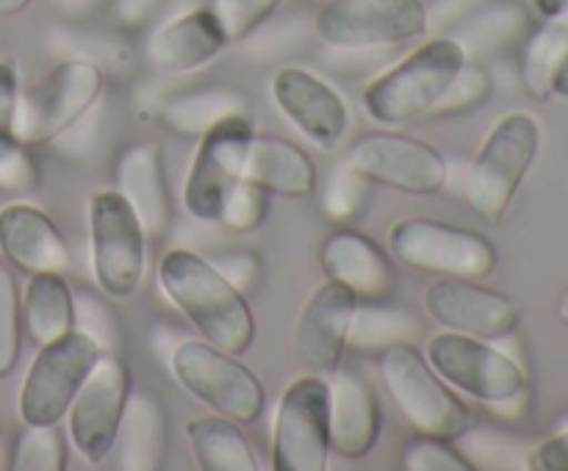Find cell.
Instances as JSON below:
<instances>
[{"instance_id":"obj_1","label":"cell","mask_w":568,"mask_h":471,"mask_svg":"<svg viewBox=\"0 0 568 471\" xmlns=\"http://www.w3.org/2000/svg\"><path fill=\"white\" fill-rule=\"evenodd\" d=\"M159 283L205 341L233 355H244L255 344L258 325L247 297L203 255L170 249L159 264Z\"/></svg>"},{"instance_id":"obj_2","label":"cell","mask_w":568,"mask_h":471,"mask_svg":"<svg viewBox=\"0 0 568 471\" xmlns=\"http://www.w3.org/2000/svg\"><path fill=\"white\" fill-rule=\"evenodd\" d=\"M464 66V44L447 37L430 39L364 89L366 114L381 125L427 120Z\"/></svg>"},{"instance_id":"obj_3","label":"cell","mask_w":568,"mask_h":471,"mask_svg":"<svg viewBox=\"0 0 568 471\" xmlns=\"http://www.w3.org/2000/svg\"><path fill=\"white\" fill-rule=\"evenodd\" d=\"M541 150V125L527 111L499 116L469 166L466 197L486 225H503Z\"/></svg>"},{"instance_id":"obj_4","label":"cell","mask_w":568,"mask_h":471,"mask_svg":"<svg viewBox=\"0 0 568 471\" xmlns=\"http://www.w3.org/2000/svg\"><path fill=\"white\" fill-rule=\"evenodd\" d=\"M377 371L392 393L403 419L419 436L455 438L466 436L471 413L464 399L438 377L430 360L408 341H392L377 355Z\"/></svg>"},{"instance_id":"obj_5","label":"cell","mask_w":568,"mask_h":471,"mask_svg":"<svg viewBox=\"0 0 568 471\" xmlns=\"http://www.w3.org/2000/svg\"><path fill=\"white\" fill-rule=\"evenodd\" d=\"M388 247L399 264L433 277L486 280L499 264V253L488 236L427 216L399 219L388 233Z\"/></svg>"},{"instance_id":"obj_6","label":"cell","mask_w":568,"mask_h":471,"mask_svg":"<svg viewBox=\"0 0 568 471\" xmlns=\"http://www.w3.org/2000/svg\"><path fill=\"white\" fill-rule=\"evenodd\" d=\"M89 255L100 291L131 299L148 272V231L120 192H94L89 199Z\"/></svg>"},{"instance_id":"obj_7","label":"cell","mask_w":568,"mask_h":471,"mask_svg":"<svg viewBox=\"0 0 568 471\" xmlns=\"http://www.w3.org/2000/svg\"><path fill=\"white\" fill-rule=\"evenodd\" d=\"M170 366L172 377L214 413L227 416L239 424H255L264 413V382L239 360V355L214 347L205 338H189L178 344Z\"/></svg>"},{"instance_id":"obj_8","label":"cell","mask_w":568,"mask_h":471,"mask_svg":"<svg viewBox=\"0 0 568 471\" xmlns=\"http://www.w3.org/2000/svg\"><path fill=\"white\" fill-rule=\"evenodd\" d=\"M103 92L105 75L94 61H61L20 98L14 133L28 147L55 142L98 105Z\"/></svg>"},{"instance_id":"obj_9","label":"cell","mask_w":568,"mask_h":471,"mask_svg":"<svg viewBox=\"0 0 568 471\" xmlns=\"http://www.w3.org/2000/svg\"><path fill=\"white\" fill-rule=\"evenodd\" d=\"M100 355L103 347L98 338L78 327L55 341L42 344L20 388L17 410L22 424H61Z\"/></svg>"},{"instance_id":"obj_10","label":"cell","mask_w":568,"mask_h":471,"mask_svg":"<svg viewBox=\"0 0 568 471\" xmlns=\"http://www.w3.org/2000/svg\"><path fill=\"white\" fill-rule=\"evenodd\" d=\"M347 164L372 186L408 197H436L449 181V164L442 150L408 133H364L349 144Z\"/></svg>"},{"instance_id":"obj_11","label":"cell","mask_w":568,"mask_h":471,"mask_svg":"<svg viewBox=\"0 0 568 471\" xmlns=\"http://www.w3.org/2000/svg\"><path fill=\"white\" fill-rule=\"evenodd\" d=\"M331 452V382L320 375H303L277 405L272 469L325 471Z\"/></svg>"},{"instance_id":"obj_12","label":"cell","mask_w":568,"mask_h":471,"mask_svg":"<svg viewBox=\"0 0 568 471\" xmlns=\"http://www.w3.org/2000/svg\"><path fill=\"white\" fill-rule=\"evenodd\" d=\"M425 358L449 388L486 405L514 402L527 388L521 366L486 338L453 330L436 332L427 341Z\"/></svg>"},{"instance_id":"obj_13","label":"cell","mask_w":568,"mask_h":471,"mask_svg":"<svg viewBox=\"0 0 568 471\" xmlns=\"http://www.w3.org/2000/svg\"><path fill=\"white\" fill-rule=\"evenodd\" d=\"M314 28L331 48H386L425 37L430 14L425 0H327Z\"/></svg>"},{"instance_id":"obj_14","label":"cell","mask_w":568,"mask_h":471,"mask_svg":"<svg viewBox=\"0 0 568 471\" xmlns=\"http://www.w3.org/2000/svg\"><path fill=\"white\" fill-rule=\"evenodd\" d=\"M253 133V122L242 111H236V114L216 120L200 136L197 155H194L186 186H183V205L194 219H220L227 194L244 181V164H247Z\"/></svg>"},{"instance_id":"obj_15","label":"cell","mask_w":568,"mask_h":471,"mask_svg":"<svg viewBox=\"0 0 568 471\" xmlns=\"http://www.w3.org/2000/svg\"><path fill=\"white\" fill-rule=\"evenodd\" d=\"M128 402H131V371L116 355L103 352L67 410L70 441L75 443L83 460L100 465L109 458L122 436Z\"/></svg>"},{"instance_id":"obj_16","label":"cell","mask_w":568,"mask_h":471,"mask_svg":"<svg viewBox=\"0 0 568 471\" xmlns=\"http://www.w3.org/2000/svg\"><path fill=\"white\" fill-rule=\"evenodd\" d=\"M358 310L361 297L344 283L327 277L314 288L294 330V360L305 375L333 377L342 369Z\"/></svg>"},{"instance_id":"obj_17","label":"cell","mask_w":568,"mask_h":471,"mask_svg":"<svg viewBox=\"0 0 568 471\" xmlns=\"http://www.w3.org/2000/svg\"><path fill=\"white\" fill-rule=\"evenodd\" d=\"M425 314L444 330L499 341L519 330L521 305L508 294L464 277H436L427 283Z\"/></svg>"},{"instance_id":"obj_18","label":"cell","mask_w":568,"mask_h":471,"mask_svg":"<svg viewBox=\"0 0 568 471\" xmlns=\"http://www.w3.org/2000/svg\"><path fill=\"white\" fill-rule=\"evenodd\" d=\"M272 98L292 125L322 150L338 147L349 127L342 94L303 66H283L272 78Z\"/></svg>"},{"instance_id":"obj_19","label":"cell","mask_w":568,"mask_h":471,"mask_svg":"<svg viewBox=\"0 0 568 471\" xmlns=\"http://www.w3.org/2000/svg\"><path fill=\"white\" fill-rule=\"evenodd\" d=\"M0 253L26 272H64L70 266V247L61 227L31 203H9L0 208Z\"/></svg>"},{"instance_id":"obj_20","label":"cell","mask_w":568,"mask_h":471,"mask_svg":"<svg viewBox=\"0 0 568 471\" xmlns=\"http://www.w3.org/2000/svg\"><path fill=\"white\" fill-rule=\"evenodd\" d=\"M331 382V449L342 458L361 460L377 447L383 427L375 388L355 371L327 377Z\"/></svg>"},{"instance_id":"obj_21","label":"cell","mask_w":568,"mask_h":471,"mask_svg":"<svg viewBox=\"0 0 568 471\" xmlns=\"http://www.w3.org/2000/svg\"><path fill=\"white\" fill-rule=\"evenodd\" d=\"M320 264L331 280L344 283L369 303H381L394 288V264L388 255L369 236L349 227L331 233L322 242Z\"/></svg>"},{"instance_id":"obj_22","label":"cell","mask_w":568,"mask_h":471,"mask_svg":"<svg viewBox=\"0 0 568 471\" xmlns=\"http://www.w3.org/2000/svg\"><path fill=\"white\" fill-rule=\"evenodd\" d=\"M225 48V31L216 22L214 11L192 9L161 25L150 37L148 59L155 70L183 75V72H194L211 64Z\"/></svg>"},{"instance_id":"obj_23","label":"cell","mask_w":568,"mask_h":471,"mask_svg":"<svg viewBox=\"0 0 568 471\" xmlns=\"http://www.w3.org/2000/svg\"><path fill=\"white\" fill-rule=\"evenodd\" d=\"M116 192L133 205L148 236H164L172 225V194L164 155L153 142L128 147L116 164Z\"/></svg>"},{"instance_id":"obj_24","label":"cell","mask_w":568,"mask_h":471,"mask_svg":"<svg viewBox=\"0 0 568 471\" xmlns=\"http://www.w3.org/2000/svg\"><path fill=\"white\" fill-rule=\"evenodd\" d=\"M244 181L255 183L266 194L286 199H305L316 192V164L303 147L281 136L250 139Z\"/></svg>"},{"instance_id":"obj_25","label":"cell","mask_w":568,"mask_h":471,"mask_svg":"<svg viewBox=\"0 0 568 471\" xmlns=\"http://www.w3.org/2000/svg\"><path fill=\"white\" fill-rule=\"evenodd\" d=\"M22 327L37 347L55 341L78 327L75 297L64 280V272L31 275L22 297Z\"/></svg>"},{"instance_id":"obj_26","label":"cell","mask_w":568,"mask_h":471,"mask_svg":"<svg viewBox=\"0 0 568 471\" xmlns=\"http://www.w3.org/2000/svg\"><path fill=\"white\" fill-rule=\"evenodd\" d=\"M189 447L203 471H258V454L242 424L227 416H197L186 424Z\"/></svg>"},{"instance_id":"obj_27","label":"cell","mask_w":568,"mask_h":471,"mask_svg":"<svg viewBox=\"0 0 568 471\" xmlns=\"http://www.w3.org/2000/svg\"><path fill=\"white\" fill-rule=\"evenodd\" d=\"M547 22L549 25L527 48L525 66H521L525 89L536 100L552 98V78L568 50V14Z\"/></svg>"},{"instance_id":"obj_28","label":"cell","mask_w":568,"mask_h":471,"mask_svg":"<svg viewBox=\"0 0 568 471\" xmlns=\"http://www.w3.org/2000/svg\"><path fill=\"white\" fill-rule=\"evenodd\" d=\"M11 471H64L67 441L59 424L28 427L20 432L11 452Z\"/></svg>"},{"instance_id":"obj_29","label":"cell","mask_w":568,"mask_h":471,"mask_svg":"<svg viewBox=\"0 0 568 471\" xmlns=\"http://www.w3.org/2000/svg\"><path fill=\"white\" fill-rule=\"evenodd\" d=\"M22 352V299L14 272L0 264V380L20 364Z\"/></svg>"},{"instance_id":"obj_30","label":"cell","mask_w":568,"mask_h":471,"mask_svg":"<svg viewBox=\"0 0 568 471\" xmlns=\"http://www.w3.org/2000/svg\"><path fill=\"white\" fill-rule=\"evenodd\" d=\"M39 186V164L33 150L17 133H0V194L26 197Z\"/></svg>"},{"instance_id":"obj_31","label":"cell","mask_w":568,"mask_h":471,"mask_svg":"<svg viewBox=\"0 0 568 471\" xmlns=\"http://www.w3.org/2000/svg\"><path fill=\"white\" fill-rule=\"evenodd\" d=\"M281 3L283 0H211L209 9L225 31L227 44H236L253 37Z\"/></svg>"},{"instance_id":"obj_32","label":"cell","mask_w":568,"mask_h":471,"mask_svg":"<svg viewBox=\"0 0 568 471\" xmlns=\"http://www.w3.org/2000/svg\"><path fill=\"white\" fill-rule=\"evenodd\" d=\"M491 75H488L486 70L466 64L464 70H460V75L453 81V86L447 89L442 103L430 111L427 120H449V116L469 114V111L480 109V105L491 98Z\"/></svg>"},{"instance_id":"obj_33","label":"cell","mask_w":568,"mask_h":471,"mask_svg":"<svg viewBox=\"0 0 568 471\" xmlns=\"http://www.w3.org/2000/svg\"><path fill=\"white\" fill-rule=\"evenodd\" d=\"M266 214H270V194L258 188L255 183L242 181L231 194H227L225 205L220 211V219L227 231L239 233H255L264 225Z\"/></svg>"},{"instance_id":"obj_34","label":"cell","mask_w":568,"mask_h":471,"mask_svg":"<svg viewBox=\"0 0 568 471\" xmlns=\"http://www.w3.org/2000/svg\"><path fill=\"white\" fill-rule=\"evenodd\" d=\"M403 469L408 471H471L475 465L453 447L447 438L416 432L403 449Z\"/></svg>"},{"instance_id":"obj_35","label":"cell","mask_w":568,"mask_h":471,"mask_svg":"<svg viewBox=\"0 0 568 471\" xmlns=\"http://www.w3.org/2000/svg\"><path fill=\"white\" fill-rule=\"evenodd\" d=\"M364 186L366 181L349 164L342 172H336L325 192L327 214L333 219H349V216H355V211L364 203Z\"/></svg>"},{"instance_id":"obj_36","label":"cell","mask_w":568,"mask_h":471,"mask_svg":"<svg viewBox=\"0 0 568 471\" xmlns=\"http://www.w3.org/2000/svg\"><path fill=\"white\" fill-rule=\"evenodd\" d=\"M17 111H20V75L11 61L0 59V133H14Z\"/></svg>"},{"instance_id":"obj_37","label":"cell","mask_w":568,"mask_h":471,"mask_svg":"<svg viewBox=\"0 0 568 471\" xmlns=\"http://www.w3.org/2000/svg\"><path fill=\"white\" fill-rule=\"evenodd\" d=\"M532 471H568V427L538 443L530 454Z\"/></svg>"},{"instance_id":"obj_38","label":"cell","mask_w":568,"mask_h":471,"mask_svg":"<svg viewBox=\"0 0 568 471\" xmlns=\"http://www.w3.org/2000/svg\"><path fill=\"white\" fill-rule=\"evenodd\" d=\"M220 269H222V275L233 283V286H239L244 291V288L253 286L255 277H258V260L247 253L227 255V260H222Z\"/></svg>"},{"instance_id":"obj_39","label":"cell","mask_w":568,"mask_h":471,"mask_svg":"<svg viewBox=\"0 0 568 471\" xmlns=\"http://www.w3.org/2000/svg\"><path fill=\"white\" fill-rule=\"evenodd\" d=\"M532 6H536V11L544 20H555V17L568 14V0H532Z\"/></svg>"},{"instance_id":"obj_40","label":"cell","mask_w":568,"mask_h":471,"mask_svg":"<svg viewBox=\"0 0 568 471\" xmlns=\"http://www.w3.org/2000/svg\"><path fill=\"white\" fill-rule=\"evenodd\" d=\"M552 98H568V50L552 78Z\"/></svg>"},{"instance_id":"obj_41","label":"cell","mask_w":568,"mask_h":471,"mask_svg":"<svg viewBox=\"0 0 568 471\" xmlns=\"http://www.w3.org/2000/svg\"><path fill=\"white\" fill-rule=\"evenodd\" d=\"M33 0H0V17H17L31 6Z\"/></svg>"},{"instance_id":"obj_42","label":"cell","mask_w":568,"mask_h":471,"mask_svg":"<svg viewBox=\"0 0 568 471\" xmlns=\"http://www.w3.org/2000/svg\"><path fill=\"white\" fill-rule=\"evenodd\" d=\"M558 316H560V321L568 327V286L560 291V297H558Z\"/></svg>"}]
</instances>
